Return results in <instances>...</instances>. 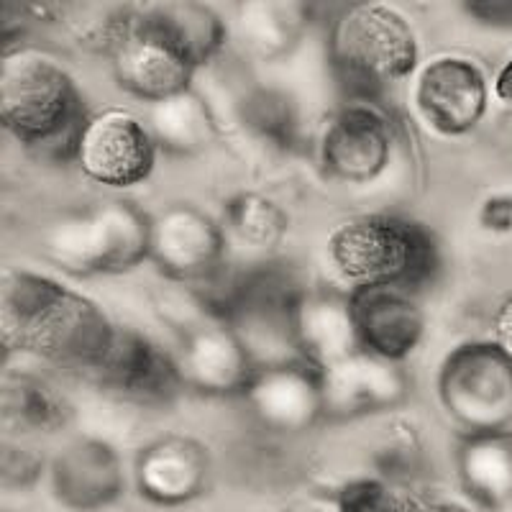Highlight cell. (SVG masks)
I'll use <instances>...</instances> for the list:
<instances>
[{
    "mask_svg": "<svg viewBox=\"0 0 512 512\" xmlns=\"http://www.w3.org/2000/svg\"><path fill=\"white\" fill-rule=\"evenodd\" d=\"M223 228H226V236L231 233L239 244L267 251L285 239L287 213L259 192H239L226 203Z\"/></svg>",
    "mask_w": 512,
    "mask_h": 512,
    "instance_id": "obj_26",
    "label": "cell"
},
{
    "mask_svg": "<svg viewBox=\"0 0 512 512\" xmlns=\"http://www.w3.org/2000/svg\"><path fill=\"white\" fill-rule=\"evenodd\" d=\"M310 29V8L297 0H249L236 8V34L262 62L290 57Z\"/></svg>",
    "mask_w": 512,
    "mask_h": 512,
    "instance_id": "obj_22",
    "label": "cell"
},
{
    "mask_svg": "<svg viewBox=\"0 0 512 512\" xmlns=\"http://www.w3.org/2000/svg\"><path fill=\"white\" fill-rule=\"evenodd\" d=\"M492 88H495V95L502 100V103H512V57L500 67Z\"/></svg>",
    "mask_w": 512,
    "mask_h": 512,
    "instance_id": "obj_32",
    "label": "cell"
},
{
    "mask_svg": "<svg viewBox=\"0 0 512 512\" xmlns=\"http://www.w3.org/2000/svg\"><path fill=\"white\" fill-rule=\"evenodd\" d=\"M461 11L484 29H512V0H466Z\"/></svg>",
    "mask_w": 512,
    "mask_h": 512,
    "instance_id": "obj_29",
    "label": "cell"
},
{
    "mask_svg": "<svg viewBox=\"0 0 512 512\" xmlns=\"http://www.w3.org/2000/svg\"><path fill=\"white\" fill-rule=\"evenodd\" d=\"M108 59L118 88L149 105L192 88L198 72L144 11H134L128 18Z\"/></svg>",
    "mask_w": 512,
    "mask_h": 512,
    "instance_id": "obj_11",
    "label": "cell"
},
{
    "mask_svg": "<svg viewBox=\"0 0 512 512\" xmlns=\"http://www.w3.org/2000/svg\"><path fill=\"white\" fill-rule=\"evenodd\" d=\"M159 146L144 118L126 108L90 113L75 144V159L88 180L111 190H128L149 180Z\"/></svg>",
    "mask_w": 512,
    "mask_h": 512,
    "instance_id": "obj_8",
    "label": "cell"
},
{
    "mask_svg": "<svg viewBox=\"0 0 512 512\" xmlns=\"http://www.w3.org/2000/svg\"><path fill=\"white\" fill-rule=\"evenodd\" d=\"M392 149V126L377 103H349L323 128L318 157L333 180L367 185L390 167Z\"/></svg>",
    "mask_w": 512,
    "mask_h": 512,
    "instance_id": "obj_14",
    "label": "cell"
},
{
    "mask_svg": "<svg viewBox=\"0 0 512 512\" xmlns=\"http://www.w3.org/2000/svg\"><path fill=\"white\" fill-rule=\"evenodd\" d=\"M90 113L75 77L52 52L8 47L0 62V121L8 134L52 162H72Z\"/></svg>",
    "mask_w": 512,
    "mask_h": 512,
    "instance_id": "obj_2",
    "label": "cell"
},
{
    "mask_svg": "<svg viewBox=\"0 0 512 512\" xmlns=\"http://www.w3.org/2000/svg\"><path fill=\"white\" fill-rule=\"evenodd\" d=\"M146 126L159 152L169 157H198L218 139V121L208 100L195 88L149 105Z\"/></svg>",
    "mask_w": 512,
    "mask_h": 512,
    "instance_id": "obj_23",
    "label": "cell"
},
{
    "mask_svg": "<svg viewBox=\"0 0 512 512\" xmlns=\"http://www.w3.org/2000/svg\"><path fill=\"white\" fill-rule=\"evenodd\" d=\"M44 469V459L21 446H6L3 451V484L6 487H31Z\"/></svg>",
    "mask_w": 512,
    "mask_h": 512,
    "instance_id": "obj_28",
    "label": "cell"
},
{
    "mask_svg": "<svg viewBox=\"0 0 512 512\" xmlns=\"http://www.w3.org/2000/svg\"><path fill=\"white\" fill-rule=\"evenodd\" d=\"M3 415L21 433H54L70 418V405L44 379L11 374L3 390Z\"/></svg>",
    "mask_w": 512,
    "mask_h": 512,
    "instance_id": "obj_25",
    "label": "cell"
},
{
    "mask_svg": "<svg viewBox=\"0 0 512 512\" xmlns=\"http://www.w3.org/2000/svg\"><path fill=\"white\" fill-rule=\"evenodd\" d=\"M152 213L131 200H100L47 228L44 254L70 277L123 274L149 262Z\"/></svg>",
    "mask_w": 512,
    "mask_h": 512,
    "instance_id": "obj_5",
    "label": "cell"
},
{
    "mask_svg": "<svg viewBox=\"0 0 512 512\" xmlns=\"http://www.w3.org/2000/svg\"><path fill=\"white\" fill-rule=\"evenodd\" d=\"M116 328L90 297L52 277L29 269L3 274L0 338L6 354L36 356L90 374Z\"/></svg>",
    "mask_w": 512,
    "mask_h": 512,
    "instance_id": "obj_1",
    "label": "cell"
},
{
    "mask_svg": "<svg viewBox=\"0 0 512 512\" xmlns=\"http://www.w3.org/2000/svg\"><path fill=\"white\" fill-rule=\"evenodd\" d=\"M146 18L167 36L182 52V57L200 70L203 64L213 62L226 47L228 24L216 8L195 3V0H177V3H159L144 8Z\"/></svg>",
    "mask_w": 512,
    "mask_h": 512,
    "instance_id": "obj_24",
    "label": "cell"
},
{
    "mask_svg": "<svg viewBox=\"0 0 512 512\" xmlns=\"http://www.w3.org/2000/svg\"><path fill=\"white\" fill-rule=\"evenodd\" d=\"M349 292L361 351L397 364L415 354L425 336V313L413 292L395 287H356Z\"/></svg>",
    "mask_w": 512,
    "mask_h": 512,
    "instance_id": "obj_19",
    "label": "cell"
},
{
    "mask_svg": "<svg viewBox=\"0 0 512 512\" xmlns=\"http://www.w3.org/2000/svg\"><path fill=\"white\" fill-rule=\"evenodd\" d=\"M418 59V36L395 8L356 3L333 16L328 62L333 80L351 103L379 100L413 75Z\"/></svg>",
    "mask_w": 512,
    "mask_h": 512,
    "instance_id": "obj_3",
    "label": "cell"
},
{
    "mask_svg": "<svg viewBox=\"0 0 512 512\" xmlns=\"http://www.w3.org/2000/svg\"><path fill=\"white\" fill-rule=\"evenodd\" d=\"M328 256L351 290L395 287L415 295L441 269L436 236L423 223L387 213L341 223L328 239Z\"/></svg>",
    "mask_w": 512,
    "mask_h": 512,
    "instance_id": "obj_4",
    "label": "cell"
},
{
    "mask_svg": "<svg viewBox=\"0 0 512 512\" xmlns=\"http://www.w3.org/2000/svg\"><path fill=\"white\" fill-rule=\"evenodd\" d=\"M246 126L254 131L259 139L269 141L272 146L290 149L297 144V131H300V118L292 98L282 90L259 88L249 93L241 105Z\"/></svg>",
    "mask_w": 512,
    "mask_h": 512,
    "instance_id": "obj_27",
    "label": "cell"
},
{
    "mask_svg": "<svg viewBox=\"0 0 512 512\" xmlns=\"http://www.w3.org/2000/svg\"><path fill=\"white\" fill-rule=\"evenodd\" d=\"M303 285L277 264H256L233 277L205 310L226 323L254 356L256 367L297 361L292 313Z\"/></svg>",
    "mask_w": 512,
    "mask_h": 512,
    "instance_id": "obj_6",
    "label": "cell"
},
{
    "mask_svg": "<svg viewBox=\"0 0 512 512\" xmlns=\"http://www.w3.org/2000/svg\"><path fill=\"white\" fill-rule=\"evenodd\" d=\"M438 400L461 436L512 431V356L495 341H466L438 369Z\"/></svg>",
    "mask_w": 512,
    "mask_h": 512,
    "instance_id": "obj_7",
    "label": "cell"
},
{
    "mask_svg": "<svg viewBox=\"0 0 512 512\" xmlns=\"http://www.w3.org/2000/svg\"><path fill=\"white\" fill-rule=\"evenodd\" d=\"M213 474L208 448L190 436L169 433L136 454L134 482L139 495L157 507H182L205 495Z\"/></svg>",
    "mask_w": 512,
    "mask_h": 512,
    "instance_id": "obj_18",
    "label": "cell"
},
{
    "mask_svg": "<svg viewBox=\"0 0 512 512\" xmlns=\"http://www.w3.org/2000/svg\"><path fill=\"white\" fill-rule=\"evenodd\" d=\"M456 474L479 507L497 512L512 502V431L459 436Z\"/></svg>",
    "mask_w": 512,
    "mask_h": 512,
    "instance_id": "obj_21",
    "label": "cell"
},
{
    "mask_svg": "<svg viewBox=\"0 0 512 512\" xmlns=\"http://www.w3.org/2000/svg\"><path fill=\"white\" fill-rule=\"evenodd\" d=\"M492 326H495V338H492V341L500 344L502 349L512 356V295L497 308L495 323H492Z\"/></svg>",
    "mask_w": 512,
    "mask_h": 512,
    "instance_id": "obj_31",
    "label": "cell"
},
{
    "mask_svg": "<svg viewBox=\"0 0 512 512\" xmlns=\"http://www.w3.org/2000/svg\"><path fill=\"white\" fill-rule=\"evenodd\" d=\"M408 512H469V510L461 505H448V502H431V505L413 507V510Z\"/></svg>",
    "mask_w": 512,
    "mask_h": 512,
    "instance_id": "obj_33",
    "label": "cell"
},
{
    "mask_svg": "<svg viewBox=\"0 0 512 512\" xmlns=\"http://www.w3.org/2000/svg\"><path fill=\"white\" fill-rule=\"evenodd\" d=\"M90 377L100 390L144 408H167L187 390L177 356L134 328H116Z\"/></svg>",
    "mask_w": 512,
    "mask_h": 512,
    "instance_id": "obj_10",
    "label": "cell"
},
{
    "mask_svg": "<svg viewBox=\"0 0 512 512\" xmlns=\"http://www.w3.org/2000/svg\"><path fill=\"white\" fill-rule=\"evenodd\" d=\"M320 379L328 423L390 413L402 408L413 392V382L402 364L361 349L333 367L320 369Z\"/></svg>",
    "mask_w": 512,
    "mask_h": 512,
    "instance_id": "obj_12",
    "label": "cell"
},
{
    "mask_svg": "<svg viewBox=\"0 0 512 512\" xmlns=\"http://www.w3.org/2000/svg\"><path fill=\"white\" fill-rule=\"evenodd\" d=\"M244 402L256 423L280 436H297L326 423L320 369L303 359L256 369Z\"/></svg>",
    "mask_w": 512,
    "mask_h": 512,
    "instance_id": "obj_16",
    "label": "cell"
},
{
    "mask_svg": "<svg viewBox=\"0 0 512 512\" xmlns=\"http://www.w3.org/2000/svg\"><path fill=\"white\" fill-rule=\"evenodd\" d=\"M223 223L192 203H172L152 213L149 262L172 282L210 285L226 267Z\"/></svg>",
    "mask_w": 512,
    "mask_h": 512,
    "instance_id": "obj_9",
    "label": "cell"
},
{
    "mask_svg": "<svg viewBox=\"0 0 512 512\" xmlns=\"http://www.w3.org/2000/svg\"><path fill=\"white\" fill-rule=\"evenodd\" d=\"M482 223L492 231H510L512 228V195L510 198H492L482 210Z\"/></svg>",
    "mask_w": 512,
    "mask_h": 512,
    "instance_id": "obj_30",
    "label": "cell"
},
{
    "mask_svg": "<svg viewBox=\"0 0 512 512\" xmlns=\"http://www.w3.org/2000/svg\"><path fill=\"white\" fill-rule=\"evenodd\" d=\"M292 336L297 356L315 369H328L356 354L361 346L351 292L303 287L292 313Z\"/></svg>",
    "mask_w": 512,
    "mask_h": 512,
    "instance_id": "obj_20",
    "label": "cell"
},
{
    "mask_svg": "<svg viewBox=\"0 0 512 512\" xmlns=\"http://www.w3.org/2000/svg\"><path fill=\"white\" fill-rule=\"evenodd\" d=\"M415 108L441 136H464L482 123L489 108V82L479 64L446 54L420 70L415 82Z\"/></svg>",
    "mask_w": 512,
    "mask_h": 512,
    "instance_id": "obj_15",
    "label": "cell"
},
{
    "mask_svg": "<svg viewBox=\"0 0 512 512\" xmlns=\"http://www.w3.org/2000/svg\"><path fill=\"white\" fill-rule=\"evenodd\" d=\"M52 492L72 512H100L126 492L121 456L103 438L82 436L64 443L49 464Z\"/></svg>",
    "mask_w": 512,
    "mask_h": 512,
    "instance_id": "obj_17",
    "label": "cell"
},
{
    "mask_svg": "<svg viewBox=\"0 0 512 512\" xmlns=\"http://www.w3.org/2000/svg\"><path fill=\"white\" fill-rule=\"evenodd\" d=\"M175 356L187 390L208 397H244L259 369L241 338L210 310L182 328Z\"/></svg>",
    "mask_w": 512,
    "mask_h": 512,
    "instance_id": "obj_13",
    "label": "cell"
}]
</instances>
